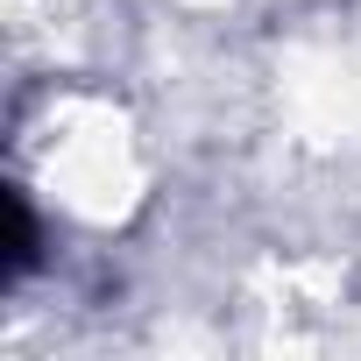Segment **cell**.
<instances>
[{"instance_id": "obj_1", "label": "cell", "mask_w": 361, "mask_h": 361, "mask_svg": "<svg viewBox=\"0 0 361 361\" xmlns=\"http://www.w3.org/2000/svg\"><path fill=\"white\" fill-rule=\"evenodd\" d=\"M36 262V220L22 206V192H8V283H22Z\"/></svg>"}]
</instances>
